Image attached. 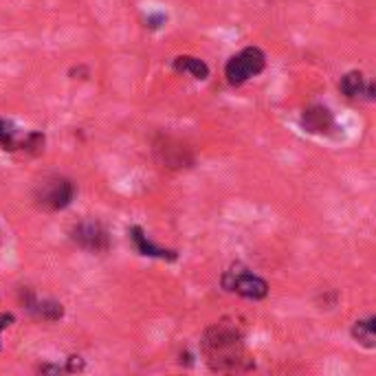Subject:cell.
Listing matches in <instances>:
<instances>
[{"mask_svg": "<svg viewBox=\"0 0 376 376\" xmlns=\"http://www.w3.org/2000/svg\"><path fill=\"white\" fill-rule=\"evenodd\" d=\"M201 350L212 372H249L256 368V361L244 347L242 332L231 319H220L205 330Z\"/></svg>", "mask_w": 376, "mask_h": 376, "instance_id": "1", "label": "cell"}, {"mask_svg": "<svg viewBox=\"0 0 376 376\" xmlns=\"http://www.w3.org/2000/svg\"><path fill=\"white\" fill-rule=\"evenodd\" d=\"M75 183L66 176H47L33 189V201L45 212H62L75 198Z\"/></svg>", "mask_w": 376, "mask_h": 376, "instance_id": "2", "label": "cell"}, {"mask_svg": "<svg viewBox=\"0 0 376 376\" xmlns=\"http://www.w3.org/2000/svg\"><path fill=\"white\" fill-rule=\"evenodd\" d=\"M220 284L225 290L235 292V295H240L244 299H253V301H260L269 295V282L264 280V277L251 273L249 269H244L242 264H235V267L225 271Z\"/></svg>", "mask_w": 376, "mask_h": 376, "instance_id": "3", "label": "cell"}, {"mask_svg": "<svg viewBox=\"0 0 376 376\" xmlns=\"http://www.w3.org/2000/svg\"><path fill=\"white\" fill-rule=\"evenodd\" d=\"M267 68V55L260 47H246L240 53L231 55L225 64V77L231 86H240L251 77L260 75Z\"/></svg>", "mask_w": 376, "mask_h": 376, "instance_id": "4", "label": "cell"}, {"mask_svg": "<svg viewBox=\"0 0 376 376\" xmlns=\"http://www.w3.org/2000/svg\"><path fill=\"white\" fill-rule=\"evenodd\" d=\"M71 240L84 249L91 251V253H106L110 249V235L106 231V227L97 220H81L71 229Z\"/></svg>", "mask_w": 376, "mask_h": 376, "instance_id": "5", "label": "cell"}, {"mask_svg": "<svg viewBox=\"0 0 376 376\" xmlns=\"http://www.w3.org/2000/svg\"><path fill=\"white\" fill-rule=\"evenodd\" d=\"M155 155L159 159V163L167 170H183V167H191L194 165V155L191 150L176 141V139L170 136H161L157 146H155Z\"/></svg>", "mask_w": 376, "mask_h": 376, "instance_id": "6", "label": "cell"}, {"mask_svg": "<svg viewBox=\"0 0 376 376\" xmlns=\"http://www.w3.org/2000/svg\"><path fill=\"white\" fill-rule=\"evenodd\" d=\"M301 128L311 134H332V130H337V121L326 106L315 104L301 113Z\"/></svg>", "mask_w": 376, "mask_h": 376, "instance_id": "7", "label": "cell"}, {"mask_svg": "<svg viewBox=\"0 0 376 376\" xmlns=\"http://www.w3.org/2000/svg\"><path fill=\"white\" fill-rule=\"evenodd\" d=\"M128 235H130V242H132L134 249H136V253H141V256H146V258L165 260V262H176V260H178V253H176L174 249H163V246L152 242L148 235H146L143 227L132 225V227L128 229Z\"/></svg>", "mask_w": 376, "mask_h": 376, "instance_id": "8", "label": "cell"}, {"mask_svg": "<svg viewBox=\"0 0 376 376\" xmlns=\"http://www.w3.org/2000/svg\"><path fill=\"white\" fill-rule=\"evenodd\" d=\"M339 91L347 97V100H357V97L366 95V100L372 102L374 100V84L366 79V75L361 71H350L345 73L339 81Z\"/></svg>", "mask_w": 376, "mask_h": 376, "instance_id": "9", "label": "cell"}, {"mask_svg": "<svg viewBox=\"0 0 376 376\" xmlns=\"http://www.w3.org/2000/svg\"><path fill=\"white\" fill-rule=\"evenodd\" d=\"M172 68L178 75H191L198 81H205L209 77V66L196 55H178V58L172 60Z\"/></svg>", "mask_w": 376, "mask_h": 376, "instance_id": "10", "label": "cell"}, {"mask_svg": "<svg viewBox=\"0 0 376 376\" xmlns=\"http://www.w3.org/2000/svg\"><path fill=\"white\" fill-rule=\"evenodd\" d=\"M350 334H352V339L357 343L368 347V350H374V347H376V319L374 317L359 319V322H354Z\"/></svg>", "mask_w": 376, "mask_h": 376, "instance_id": "11", "label": "cell"}, {"mask_svg": "<svg viewBox=\"0 0 376 376\" xmlns=\"http://www.w3.org/2000/svg\"><path fill=\"white\" fill-rule=\"evenodd\" d=\"M0 148L7 150V152H13L18 150V141H16V128H13V123L0 119Z\"/></svg>", "mask_w": 376, "mask_h": 376, "instance_id": "12", "label": "cell"}, {"mask_svg": "<svg viewBox=\"0 0 376 376\" xmlns=\"http://www.w3.org/2000/svg\"><path fill=\"white\" fill-rule=\"evenodd\" d=\"M18 148L31 152V155H40L42 148H45V134H42V132H29L24 136V141L18 143Z\"/></svg>", "mask_w": 376, "mask_h": 376, "instance_id": "13", "label": "cell"}, {"mask_svg": "<svg viewBox=\"0 0 376 376\" xmlns=\"http://www.w3.org/2000/svg\"><path fill=\"white\" fill-rule=\"evenodd\" d=\"M165 22H167V16H165L163 11H152V13H148V16H146V26H148V29H152V31L161 29Z\"/></svg>", "mask_w": 376, "mask_h": 376, "instance_id": "14", "label": "cell"}, {"mask_svg": "<svg viewBox=\"0 0 376 376\" xmlns=\"http://www.w3.org/2000/svg\"><path fill=\"white\" fill-rule=\"evenodd\" d=\"M84 370V359L81 357H68L66 359V366H64V372H81Z\"/></svg>", "mask_w": 376, "mask_h": 376, "instance_id": "15", "label": "cell"}, {"mask_svg": "<svg viewBox=\"0 0 376 376\" xmlns=\"http://www.w3.org/2000/svg\"><path fill=\"white\" fill-rule=\"evenodd\" d=\"M38 372H42V374H60V372H64V368H60V366H40Z\"/></svg>", "mask_w": 376, "mask_h": 376, "instance_id": "16", "label": "cell"}, {"mask_svg": "<svg viewBox=\"0 0 376 376\" xmlns=\"http://www.w3.org/2000/svg\"><path fill=\"white\" fill-rule=\"evenodd\" d=\"M13 322V317L11 315H5V317H0V332H3L9 324Z\"/></svg>", "mask_w": 376, "mask_h": 376, "instance_id": "17", "label": "cell"}]
</instances>
